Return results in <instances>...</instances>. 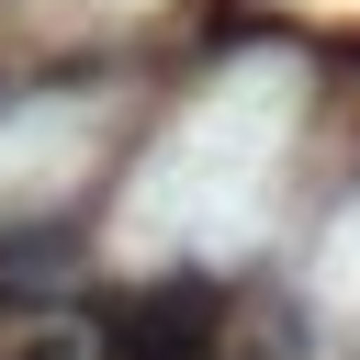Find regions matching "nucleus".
I'll return each instance as SVG.
<instances>
[{"label":"nucleus","instance_id":"f03ea898","mask_svg":"<svg viewBox=\"0 0 360 360\" xmlns=\"http://www.w3.org/2000/svg\"><path fill=\"white\" fill-rule=\"evenodd\" d=\"M11 360H79V338H22Z\"/></svg>","mask_w":360,"mask_h":360},{"label":"nucleus","instance_id":"f257e3e1","mask_svg":"<svg viewBox=\"0 0 360 360\" xmlns=\"http://www.w3.org/2000/svg\"><path fill=\"white\" fill-rule=\"evenodd\" d=\"M214 326H225V270L112 281L90 304V349L101 360H214Z\"/></svg>","mask_w":360,"mask_h":360}]
</instances>
